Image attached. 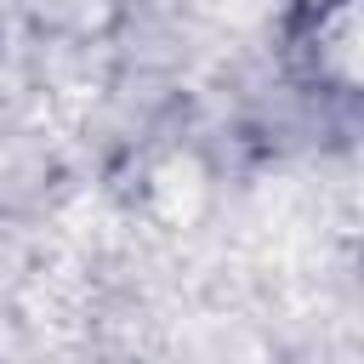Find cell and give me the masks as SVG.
I'll use <instances>...</instances> for the list:
<instances>
[{"mask_svg": "<svg viewBox=\"0 0 364 364\" xmlns=\"http://www.w3.org/2000/svg\"><path fill=\"white\" fill-rule=\"evenodd\" d=\"M313 63L347 85L364 91V0H336L313 28Z\"/></svg>", "mask_w": 364, "mask_h": 364, "instance_id": "obj_1", "label": "cell"}]
</instances>
